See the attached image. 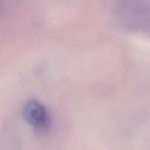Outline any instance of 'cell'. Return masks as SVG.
<instances>
[{"instance_id":"1","label":"cell","mask_w":150,"mask_h":150,"mask_svg":"<svg viewBox=\"0 0 150 150\" xmlns=\"http://www.w3.org/2000/svg\"><path fill=\"white\" fill-rule=\"evenodd\" d=\"M24 119L37 129H46L50 124V116L47 109L37 100H28L22 109Z\"/></svg>"}]
</instances>
